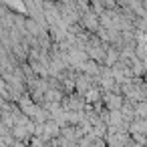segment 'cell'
Returning <instances> with one entry per match:
<instances>
[{
    "label": "cell",
    "instance_id": "obj_1",
    "mask_svg": "<svg viewBox=\"0 0 147 147\" xmlns=\"http://www.w3.org/2000/svg\"><path fill=\"white\" fill-rule=\"evenodd\" d=\"M85 99L81 97V95H77V93H71V95H65V99H63V103H61V107H63V111H73V113H81V111H85Z\"/></svg>",
    "mask_w": 147,
    "mask_h": 147
},
{
    "label": "cell",
    "instance_id": "obj_2",
    "mask_svg": "<svg viewBox=\"0 0 147 147\" xmlns=\"http://www.w3.org/2000/svg\"><path fill=\"white\" fill-rule=\"evenodd\" d=\"M93 87H95V79H93V77H87V75H83V73L77 75V79H75V93H77V95L85 97Z\"/></svg>",
    "mask_w": 147,
    "mask_h": 147
},
{
    "label": "cell",
    "instance_id": "obj_3",
    "mask_svg": "<svg viewBox=\"0 0 147 147\" xmlns=\"http://www.w3.org/2000/svg\"><path fill=\"white\" fill-rule=\"evenodd\" d=\"M101 101H103V107L107 111H121V107H123V95L101 93Z\"/></svg>",
    "mask_w": 147,
    "mask_h": 147
}]
</instances>
